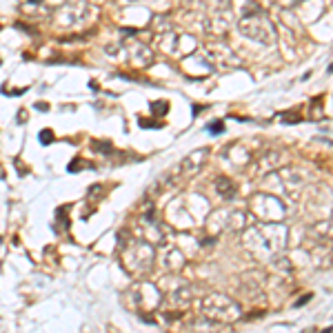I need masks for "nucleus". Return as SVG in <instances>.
<instances>
[{"mask_svg":"<svg viewBox=\"0 0 333 333\" xmlns=\"http://www.w3.org/2000/svg\"><path fill=\"white\" fill-rule=\"evenodd\" d=\"M206 129H209L211 133H222V131H224V124H222V122H211V124H206Z\"/></svg>","mask_w":333,"mask_h":333,"instance_id":"f257e3e1","label":"nucleus"},{"mask_svg":"<svg viewBox=\"0 0 333 333\" xmlns=\"http://www.w3.org/2000/svg\"><path fill=\"white\" fill-rule=\"evenodd\" d=\"M40 142H42V144H49L51 142V131L49 129H45L42 133H40Z\"/></svg>","mask_w":333,"mask_h":333,"instance_id":"f03ea898","label":"nucleus"},{"mask_svg":"<svg viewBox=\"0 0 333 333\" xmlns=\"http://www.w3.org/2000/svg\"><path fill=\"white\" fill-rule=\"evenodd\" d=\"M309 300H311V295H307V298H302V300H298V302H295V307H302V304H307Z\"/></svg>","mask_w":333,"mask_h":333,"instance_id":"7ed1b4c3","label":"nucleus"},{"mask_svg":"<svg viewBox=\"0 0 333 333\" xmlns=\"http://www.w3.org/2000/svg\"><path fill=\"white\" fill-rule=\"evenodd\" d=\"M326 71H329V73H333V64H329V69H326Z\"/></svg>","mask_w":333,"mask_h":333,"instance_id":"20e7f679","label":"nucleus"},{"mask_svg":"<svg viewBox=\"0 0 333 333\" xmlns=\"http://www.w3.org/2000/svg\"><path fill=\"white\" fill-rule=\"evenodd\" d=\"M29 2H40V0H29Z\"/></svg>","mask_w":333,"mask_h":333,"instance_id":"39448f33","label":"nucleus"}]
</instances>
